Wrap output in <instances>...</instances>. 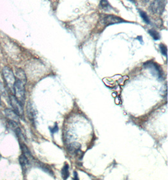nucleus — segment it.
<instances>
[{
  "label": "nucleus",
  "mask_w": 168,
  "mask_h": 180,
  "mask_svg": "<svg viewBox=\"0 0 168 180\" xmlns=\"http://www.w3.org/2000/svg\"><path fill=\"white\" fill-rule=\"evenodd\" d=\"M25 84L24 82L19 80H16L13 85V91L15 94V96L21 102L22 105L24 104L25 100Z\"/></svg>",
  "instance_id": "nucleus-1"
},
{
  "label": "nucleus",
  "mask_w": 168,
  "mask_h": 180,
  "mask_svg": "<svg viewBox=\"0 0 168 180\" xmlns=\"http://www.w3.org/2000/svg\"><path fill=\"white\" fill-rule=\"evenodd\" d=\"M3 75L7 86L12 91H13V85L16 81V78L13 71L8 66H5L3 69Z\"/></svg>",
  "instance_id": "nucleus-2"
},
{
  "label": "nucleus",
  "mask_w": 168,
  "mask_h": 180,
  "mask_svg": "<svg viewBox=\"0 0 168 180\" xmlns=\"http://www.w3.org/2000/svg\"><path fill=\"white\" fill-rule=\"evenodd\" d=\"M101 21L105 25H110L125 22L122 18L114 15H103Z\"/></svg>",
  "instance_id": "nucleus-3"
},
{
  "label": "nucleus",
  "mask_w": 168,
  "mask_h": 180,
  "mask_svg": "<svg viewBox=\"0 0 168 180\" xmlns=\"http://www.w3.org/2000/svg\"><path fill=\"white\" fill-rule=\"evenodd\" d=\"M10 100L11 106H12L13 111H15V112H16L19 116L22 117L24 114L22 104L16 98L15 95H12L10 97Z\"/></svg>",
  "instance_id": "nucleus-4"
},
{
  "label": "nucleus",
  "mask_w": 168,
  "mask_h": 180,
  "mask_svg": "<svg viewBox=\"0 0 168 180\" xmlns=\"http://www.w3.org/2000/svg\"><path fill=\"white\" fill-rule=\"evenodd\" d=\"M166 2L164 0H154L151 3L150 8L154 13L161 14L164 10Z\"/></svg>",
  "instance_id": "nucleus-5"
},
{
  "label": "nucleus",
  "mask_w": 168,
  "mask_h": 180,
  "mask_svg": "<svg viewBox=\"0 0 168 180\" xmlns=\"http://www.w3.org/2000/svg\"><path fill=\"white\" fill-rule=\"evenodd\" d=\"M4 113L10 121L15 122L16 123H19V116L16 112H15V111L10 109H5L4 110Z\"/></svg>",
  "instance_id": "nucleus-6"
},
{
  "label": "nucleus",
  "mask_w": 168,
  "mask_h": 180,
  "mask_svg": "<svg viewBox=\"0 0 168 180\" xmlns=\"http://www.w3.org/2000/svg\"><path fill=\"white\" fill-rule=\"evenodd\" d=\"M16 80H19L25 84L26 82V76L25 71L21 69V68H18L16 71Z\"/></svg>",
  "instance_id": "nucleus-7"
},
{
  "label": "nucleus",
  "mask_w": 168,
  "mask_h": 180,
  "mask_svg": "<svg viewBox=\"0 0 168 180\" xmlns=\"http://www.w3.org/2000/svg\"><path fill=\"white\" fill-rule=\"evenodd\" d=\"M19 161L21 166V168L23 169V170L25 171L26 169L27 166L29 164V158H28L25 155H24L23 153H22L19 158Z\"/></svg>",
  "instance_id": "nucleus-8"
},
{
  "label": "nucleus",
  "mask_w": 168,
  "mask_h": 180,
  "mask_svg": "<svg viewBox=\"0 0 168 180\" xmlns=\"http://www.w3.org/2000/svg\"><path fill=\"white\" fill-rule=\"evenodd\" d=\"M80 147H81V145L78 143H73V144L70 145V146L69 147V150L70 152H72L73 153H77L79 151Z\"/></svg>",
  "instance_id": "nucleus-9"
},
{
  "label": "nucleus",
  "mask_w": 168,
  "mask_h": 180,
  "mask_svg": "<svg viewBox=\"0 0 168 180\" xmlns=\"http://www.w3.org/2000/svg\"><path fill=\"white\" fill-rule=\"evenodd\" d=\"M138 12H139V14H140V15H141V18L143 19L144 22L145 23H146L147 24H149L150 23V20H149V18L147 14L142 10H138Z\"/></svg>",
  "instance_id": "nucleus-10"
},
{
  "label": "nucleus",
  "mask_w": 168,
  "mask_h": 180,
  "mask_svg": "<svg viewBox=\"0 0 168 180\" xmlns=\"http://www.w3.org/2000/svg\"><path fill=\"white\" fill-rule=\"evenodd\" d=\"M148 33L151 35V36L155 40V41H157L160 39V35L159 33L156 31L154 29H151L148 31Z\"/></svg>",
  "instance_id": "nucleus-11"
},
{
  "label": "nucleus",
  "mask_w": 168,
  "mask_h": 180,
  "mask_svg": "<svg viewBox=\"0 0 168 180\" xmlns=\"http://www.w3.org/2000/svg\"><path fill=\"white\" fill-rule=\"evenodd\" d=\"M62 176L64 179H66L69 176V166L68 164H66L63 169H62Z\"/></svg>",
  "instance_id": "nucleus-12"
},
{
  "label": "nucleus",
  "mask_w": 168,
  "mask_h": 180,
  "mask_svg": "<svg viewBox=\"0 0 168 180\" xmlns=\"http://www.w3.org/2000/svg\"><path fill=\"white\" fill-rule=\"evenodd\" d=\"M100 6L105 10H108L110 8H111V7L109 2L107 1V0H101L100 3Z\"/></svg>",
  "instance_id": "nucleus-13"
},
{
  "label": "nucleus",
  "mask_w": 168,
  "mask_h": 180,
  "mask_svg": "<svg viewBox=\"0 0 168 180\" xmlns=\"http://www.w3.org/2000/svg\"><path fill=\"white\" fill-rule=\"evenodd\" d=\"M159 48H160L161 53L165 57H167V47L166 46V45H164L163 44H161L159 45Z\"/></svg>",
  "instance_id": "nucleus-14"
},
{
  "label": "nucleus",
  "mask_w": 168,
  "mask_h": 180,
  "mask_svg": "<svg viewBox=\"0 0 168 180\" xmlns=\"http://www.w3.org/2000/svg\"><path fill=\"white\" fill-rule=\"evenodd\" d=\"M58 131V126L57 124H55V126L51 130V132L55 133V132H57Z\"/></svg>",
  "instance_id": "nucleus-15"
},
{
  "label": "nucleus",
  "mask_w": 168,
  "mask_h": 180,
  "mask_svg": "<svg viewBox=\"0 0 168 180\" xmlns=\"http://www.w3.org/2000/svg\"><path fill=\"white\" fill-rule=\"evenodd\" d=\"M74 177H75V178H74L75 179H78V178H77V174L76 172L74 173Z\"/></svg>",
  "instance_id": "nucleus-16"
},
{
  "label": "nucleus",
  "mask_w": 168,
  "mask_h": 180,
  "mask_svg": "<svg viewBox=\"0 0 168 180\" xmlns=\"http://www.w3.org/2000/svg\"><path fill=\"white\" fill-rule=\"evenodd\" d=\"M142 1L144 2H145V3H147V2H149V0H142Z\"/></svg>",
  "instance_id": "nucleus-17"
},
{
  "label": "nucleus",
  "mask_w": 168,
  "mask_h": 180,
  "mask_svg": "<svg viewBox=\"0 0 168 180\" xmlns=\"http://www.w3.org/2000/svg\"><path fill=\"white\" fill-rule=\"evenodd\" d=\"M1 101H2V100H1V95H0V105H1Z\"/></svg>",
  "instance_id": "nucleus-18"
}]
</instances>
